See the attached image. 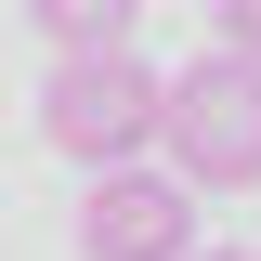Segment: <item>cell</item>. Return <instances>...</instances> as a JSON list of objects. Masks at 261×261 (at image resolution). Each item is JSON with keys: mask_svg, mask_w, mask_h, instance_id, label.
<instances>
[{"mask_svg": "<svg viewBox=\"0 0 261 261\" xmlns=\"http://www.w3.org/2000/svg\"><path fill=\"white\" fill-rule=\"evenodd\" d=\"M183 261H248V248H183Z\"/></svg>", "mask_w": 261, "mask_h": 261, "instance_id": "6", "label": "cell"}, {"mask_svg": "<svg viewBox=\"0 0 261 261\" xmlns=\"http://www.w3.org/2000/svg\"><path fill=\"white\" fill-rule=\"evenodd\" d=\"M27 27L53 39V53H105V39L144 27V0H27Z\"/></svg>", "mask_w": 261, "mask_h": 261, "instance_id": "4", "label": "cell"}, {"mask_svg": "<svg viewBox=\"0 0 261 261\" xmlns=\"http://www.w3.org/2000/svg\"><path fill=\"white\" fill-rule=\"evenodd\" d=\"M222 13V53H261V0H209Z\"/></svg>", "mask_w": 261, "mask_h": 261, "instance_id": "5", "label": "cell"}, {"mask_svg": "<svg viewBox=\"0 0 261 261\" xmlns=\"http://www.w3.org/2000/svg\"><path fill=\"white\" fill-rule=\"evenodd\" d=\"M183 248H196L183 170L105 157V170H92V196H79V261H183Z\"/></svg>", "mask_w": 261, "mask_h": 261, "instance_id": "3", "label": "cell"}, {"mask_svg": "<svg viewBox=\"0 0 261 261\" xmlns=\"http://www.w3.org/2000/svg\"><path fill=\"white\" fill-rule=\"evenodd\" d=\"M157 144L209 196L261 183V53H196L183 79H157Z\"/></svg>", "mask_w": 261, "mask_h": 261, "instance_id": "1", "label": "cell"}, {"mask_svg": "<svg viewBox=\"0 0 261 261\" xmlns=\"http://www.w3.org/2000/svg\"><path fill=\"white\" fill-rule=\"evenodd\" d=\"M39 144L79 157V170L144 157V144H157V65L130 53V39H105V53H53V79H39Z\"/></svg>", "mask_w": 261, "mask_h": 261, "instance_id": "2", "label": "cell"}]
</instances>
